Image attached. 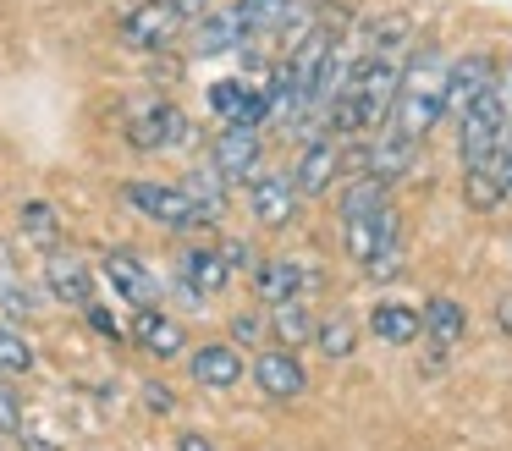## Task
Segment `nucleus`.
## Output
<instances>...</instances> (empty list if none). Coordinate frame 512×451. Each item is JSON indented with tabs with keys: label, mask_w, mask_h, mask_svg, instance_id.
Here are the masks:
<instances>
[{
	"label": "nucleus",
	"mask_w": 512,
	"mask_h": 451,
	"mask_svg": "<svg viewBox=\"0 0 512 451\" xmlns=\"http://www.w3.org/2000/svg\"><path fill=\"white\" fill-rule=\"evenodd\" d=\"M122 198L138 209L144 220H155V226L166 231H193L199 226V209H193V198L182 193V187H166V182H127Z\"/></svg>",
	"instance_id": "obj_4"
},
{
	"label": "nucleus",
	"mask_w": 512,
	"mask_h": 451,
	"mask_svg": "<svg viewBox=\"0 0 512 451\" xmlns=\"http://www.w3.org/2000/svg\"><path fill=\"white\" fill-rule=\"evenodd\" d=\"M166 6H171V11H177V17H188V11H199V6H204V0H166Z\"/></svg>",
	"instance_id": "obj_40"
},
{
	"label": "nucleus",
	"mask_w": 512,
	"mask_h": 451,
	"mask_svg": "<svg viewBox=\"0 0 512 451\" xmlns=\"http://www.w3.org/2000/svg\"><path fill=\"white\" fill-rule=\"evenodd\" d=\"M254 292H259V303H265V308L298 297V292H303L298 259H259V264H254Z\"/></svg>",
	"instance_id": "obj_19"
},
{
	"label": "nucleus",
	"mask_w": 512,
	"mask_h": 451,
	"mask_svg": "<svg viewBox=\"0 0 512 451\" xmlns=\"http://www.w3.org/2000/svg\"><path fill=\"white\" fill-rule=\"evenodd\" d=\"M413 149H419L413 138H402L397 127H386V132H380V143H369V149H364V171L380 176V182H397V176L413 171Z\"/></svg>",
	"instance_id": "obj_14"
},
{
	"label": "nucleus",
	"mask_w": 512,
	"mask_h": 451,
	"mask_svg": "<svg viewBox=\"0 0 512 451\" xmlns=\"http://www.w3.org/2000/svg\"><path fill=\"white\" fill-rule=\"evenodd\" d=\"M259 330H265V319H259V314H237L232 319V336L237 341H259Z\"/></svg>",
	"instance_id": "obj_35"
},
{
	"label": "nucleus",
	"mask_w": 512,
	"mask_h": 451,
	"mask_svg": "<svg viewBox=\"0 0 512 451\" xmlns=\"http://www.w3.org/2000/svg\"><path fill=\"white\" fill-rule=\"evenodd\" d=\"M342 231H347V253L358 264L380 248L386 237H397V215H391V198L380 176H358L342 193Z\"/></svg>",
	"instance_id": "obj_2"
},
{
	"label": "nucleus",
	"mask_w": 512,
	"mask_h": 451,
	"mask_svg": "<svg viewBox=\"0 0 512 451\" xmlns=\"http://www.w3.org/2000/svg\"><path fill=\"white\" fill-rule=\"evenodd\" d=\"M17 440H23V446H28V451H56V446H50V440H45V435H39V429H28V424H23V429H17Z\"/></svg>",
	"instance_id": "obj_37"
},
{
	"label": "nucleus",
	"mask_w": 512,
	"mask_h": 451,
	"mask_svg": "<svg viewBox=\"0 0 512 451\" xmlns=\"http://www.w3.org/2000/svg\"><path fill=\"white\" fill-rule=\"evenodd\" d=\"M446 116V61L435 50H419L397 72V99H391V127L402 138H430V127Z\"/></svg>",
	"instance_id": "obj_1"
},
{
	"label": "nucleus",
	"mask_w": 512,
	"mask_h": 451,
	"mask_svg": "<svg viewBox=\"0 0 512 451\" xmlns=\"http://www.w3.org/2000/svg\"><path fill=\"white\" fill-rule=\"evenodd\" d=\"M490 176H496V187H501V198H512V110H507V127H501V138H496V149H490Z\"/></svg>",
	"instance_id": "obj_32"
},
{
	"label": "nucleus",
	"mask_w": 512,
	"mask_h": 451,
	"mask_svg": "<svg viewBox=\"0 0 512 451\" xmlns=\"http://www.w3.org/2000/svg\"><path fill=\"white\" fill-rule=\"evenodd\" d=\"M23 429V396H17V385L0 374V435H17Z\"/></svg>",
	"instance_id": "obj_33"
},
{
	"label": "nucleus",
	"mask_w": 512,
	"mask_h": 451,
	"mask_svg": "<svg viewBox=\"0 0 512 451\" xmlns=\"http://www.w3.org/2000/svg\"><path fill=\"white\" fill-rule=\"evenodd\" d=\"M408 39H413V17H408V11H386V17L369 28V44H375L369 55H391V61H402Z\"/></svg>",
	"instance_id": "obj_24"
},
{
	"label": "nucleus",
	"mask_w": 512,
	"mask_h": 451,
	"mask_svg": "<svg viewBox=\"0 0 512 451\" xmlns=\"http://www.w3.org/2000/svg\"><path fill=\"white\" fill-rule=\"evenodd\" d=\"M243 39H248V28H243V17H237V6L210 11V17L193 28V55H226V50H237Z\"/></svg>",
	"instance_id": "obj_15"
},
{
	"label": "nucleus",
	"mask_w": 512,
	"mask_h": 451,
	"mask_svg": "<svg viewBox=\"0 0 512 451\" xmlns=\"http://www.w3.org/2000/svg\"><path fill=\"white\" fill-rule=\"evenodd\" d=\"M369 330H375V341L408 347V341H419V336H424V319L413 314V308H402V303H380L375 314H369Z\"/></svg>",
	"instance_id": "obj_22"
},
{
	"label": "nucleus",
	"mask_w": 512,
	"mask_h": 451,
	"mask_svg": "<svg viewBox=\"0 0 512 451\" xmlns=\"http://www.w3.org/2000/svg\"><path fill=\"white\" fill-rule=\"evenodd\" d=\"M254 385L265 396H276V402H292V396H303L309 374H303V363L292 358V352H265V358L254 363Z\"/></svg>",
	"instance_id": "obj_13"
},
{
	"label": "nucleus",
	"mask_w": 512,
	"mask_h": 451,
	"mask_svg": "<svg viewBox=\"0 0 512 451\" xmlns=\"http://www.w3.org/2000/svg\"><path fill=\"white\" fill-rule=\"evenodd\" d=\"M17 226H23V237H34V242H56L61 237V215L45 204V198H34V204L17 209Z\"/></svg>",
	"instance_id": "obj_28"
},
{
	"label": "nucleus",
	"mask_w": 512,
	"mask_h": 451,
	"mask_svg": "<svg viewBox=\"0 0 512 451\" xmlns=\"http://www.w3.org/2000/svg\"><path fill=\"white\" fill-rule=\"evenodd\" d=\"M105 281H111L116 297H127L133 308H155V303H160V281L133 259V253H122V248L105 253Z\"/></svg>",
	"instance_id": "obj_10"
},
{
	"label": "nucleus",
	"mask_w": 512,
	"mask_h": 451,
	"mask_svg": "<svg viewBox=\"0 0 512 451\" xmlns=\"http://www.w3.org/2000/svg\"><path fill=\"white\" fill-rule=\"evenodd\" d=\"M210 110L221 121H248V127H259V121H265V94H248V83L226 77V83L210 88Z\"/></svg>",
	"instance_id": "obj_18"
},
{
	"label": "nucleus",
	"mask_w": 512,
	"mask_h": 451,
	"mask_svg": "<svg viewBox=\"0 0 512 451\" xmlns=\"http://www.w3.org/2000/svg\"><path fill=\"white\" fill-rule=\"evenodd\" d=\"M237 17L248 33H276L292 22V0H237Z\"/></svg>",
	"instance_id": "obj_25"
},
{
	"label": "nucleus",
	"mask_w": 512,
	"mask_h": 451,
	"mask_svg": "<svg viewBox=\"0 0 512 451\" xmlns=\"http://www.w3.org/2000/svg\"><path fill=\"white\" fill-rule=\"evenodd\" d=\"M336 171H342V143H336V138H314L309 149H303V160L292 165V187H298L303 198H320L325 187L336 182Z\"/></svg>",
	"instance_id": "obj_8"
},
{
	"label": "nucleus",
	"mask_w": 512,
	"mask_h": 451,
	"mask_svg": "<svg viewBox=\"0 0 512 451\" xmlns=\"http://www.w3.org/2000/svg\"><path fill=\"white\" fill-rule=\"evenodd\" d=\"M221 259H226V270H254V248H248V242H226L221 248Z\"/></svg>",
	"instance_id": "obj_34"
},
{
	"label": "nucleus",
	"mask_w": 512,
	"mask_h": 451,
	"mask_svg": "<svg viewBox=\"0 0 512 451\" xmlns=\"http://www.w3.org/2000/svg\"><path fill=\"white\" fill-rule=\"evenodd\" d=\"M133 341H138L144 352H155V358H177L188 336H182V325H177V319H166L160 308H138V319H133Z\"/></svg>",
	"instance_id": "obj_16"
},
{
	"label": "nucleus",
	"mask_w": 512,
	"mask_h": 451,
	"mask_svg": "<svg viewBox=\"0 0 512 451\" xmlns=\"http://www.w3.org/2000/svg\"><path fill=\"white\" fill-rule=\"evenodd\" d=\"M501 127H507V99H501L496 83H490L485 94L463 110V127H457V160H463V171H474V165L490 160Z\"/></svg>",
	"instance_id": "obj_3"
},
{
	"label": "nucleus",
	"mask_w": 512,
	"mask_h": 451,
	"mask_svg": "<svg viewBox=\"0 0 512 451\" xmlns=\"http://www.w3.org/2000/svg\"><path fill=\"white\" fill-rule=\"evenodd\" d=\"M490 83H496V61L485 50H468L457 61H446V116H463Z\"/></svg>",
	"instance_id": "obj_6"
},
{
	"label": "nucleus",
	"mask_w": 512,
	"mask_h": 451,
	"mask_svg": "<svg viewBox=\"0 0 512 451\" xmlns=\"http://www.w3.org/2000/svg\"><path fill=\"white\" fill-rule=\"evenodd\" d=\"M270 330H276V341H309L314 325H309V308H303V297H287V303H270Z\"/></svg>",
	"instance_id": "obj_26"
},
{
	"label": "nucleus",
	"mask_w": 512,
	"mask_h": 451,
	"mask_svg": "<svg viewBox=\"0 0 512 451\" xmlns=\"http://www.w3.org/2000/svg\"><path fill=\"white\" fill-rule=\"evenodd\" d=\"M496 88H501V99H507V110H512V61H507V72L496 77Z\"/></svg>",
	"instance_id": "obj_39"
},
{
	"label": "nucleus",
	"mask_w": 512,
	"mask_h": 451,
	"mask_svg": "<svg viewBox=\"0 0 512 451\" xmlns=\"http://www.w3.org/2000/svg\"><path fill=\"white\" fill-rule=\"evenodd\" d=\"M182 17L166 6V0H144V6H133L122 17V39L133 44V50H166L171 39H177Z\"/></svg>",
	"instance_id": "obj_7"
},
{
	"label": "nucleus",
	"mask_w": 512,
	"mask_h": 451,
	"mask_svg": "<svg viewBox=\"0 0 512 451\" xmlns=\"http://www.w3.org/2000/svg\"><path fill=\"white\" fill-rule=\"evenodd\" d=\"M45 286L61 297V303H72V308H89L94 303V275H89V264L78 259V253H45Z\"/></svg>",
	"instance_id": "obj_9"
},
{
	"label": "nucleus",
	"mask_w": 512,
	"mask_h": 451,
	"mask_svg": "<svg viewBox=\"0 0 512 451\" xmlns=\"http://www.w3.org/2000/svg\"><path fill=\"white\" fill-rule=\"evenodd\" d=\"M28 369H34V347L12 325H0V374H28Z\"/></svg>",
	"instance_id": "obj_29"
},
{
	"label": "nucleus",
	"mask_w": 512,
	"mask_h": 451,
	"mask_svg": "<svg viewBox=\"0 0 512 451\" xmlns=\"http://www.w3.org/2000/svg\"><path fill=\"white\" fill-rule=\"evenodd\" d=\"M0 308H6V314H34V297H28V286L17 281L12 275V264H6V248H0Z\"/></svg>",
	"instance_id": "obj_30"
},
{
	"label": "nucleus",
	"mask_w": 512,
	"mask_h": 451,
	"mask_svg": "<svg viewBox=\"0 0 512 451\" xmlns=\"http://www.w3.org/2000/svg\"><path fill=\"white\" fill-rule=\"evenodd\" d=\"M259 154H265V143H259V127H248V121H226L221 138H215L210 165L226 176V182H248V176L259 171Z\"/></svg>",
	"instance_id": "obj_5"
},
{
	"label": "nucleus",
	"mask_w": 512,
	"mask_h": 451,
	"mask_svg": "<svg viewBox=\"0 0 512 451\" xmlns=\"http://www.w3.org/2000/svg\"><path fill=\"white\" fill-rule=\"evenodd\" d=\"M127 138H133V149L155 154V149H171V143L188 138V121H182L177 105H149V110H138V121L127 127Z\"/></svg>",
	"instance_id": "obj_11"
},
{
	"label": "nucleus",
	"mask_w": 512,
	"mask_h": 451,
	"mask_svg": "<svg viewBox=\"0 0 512 451\" xmlns=\"http://www.w3.org/2000/svg\"><path fill=\"white\" fill-rule=\"evenodd\" d=\"M496 319H501V330H512V297H507V303L496 308Z\"/></svg>",
	"instance_id": "obj_41"
},
{
	"label": "nucleus",
	"mask_w": 512,
	"mask_h": 451,
	"mask_svg": "<svg viewBox=\"0 0 512 451\" xmlns=\"http://www.w3.org/2000/svg\"><path fill=\"white\" fill-rule=\"evenodd\" d=\"M419 319H424V330H430L435 347H457V341H463V330H468V314H463V303H457V297H430Z\"/></svg>",
	"instance_id": "obj_21"
},
{
	"label": "nucleus",
	"mask_w": 512,
	"mask_h": 451,
	"mask_svg": "<svg viewBox=\"0 0 512 451\" xmlns=\"http://www.w3.org/2000/svg\"><path fill=\"white\" fill-rule=\"evenodd\" d=\"M89 325L100 330V336H116V319L105 314V308H94V303H89Z\"/></svg>",
	"instance_id": "obj_36"
},
{
	"label": "nucleus",
	"mask_w": 512,
	"mask_h": 451,
	"mask_svg": "<svg viewBox=\"0 0 512 451\" xmlns=\"http://www.w3.org/2000/svg\"><path fill=\"white\" fill-rule=\"evenodd\" d=\"M314 341H320L325 358H353V347H358L347 319H325V325H314Z\"/></svg>",
	"instance_id": "obj_31"
},
{
	"label": "nucleus",
	"mask_w": 512,
	"mask_h": 451,
	"mask_svg": "<svg viewBox=\"0 0 512 451\" xmlns=\"http://www.w3.org/2000/svg\"><path fill=\"white\" fill-rule=\"evenodd\" d=\"M182 193L193 198V209H199V220H215V215H226V176L215 171V165H199V171H188V182H182Z\"/></svg>",
	"instance_id": "obj_23"
},
{
	"label": "nucleus",
	"mask_w": 512,
	"mask_h": 451,
	"mask_svg": "<svg viewBox=\"0 0 512 451\" xmlns=\"http://www.w3.org/2000/svg\"><path fill=\"white\" fill-rule=\"evenodd\" d=\"M177 451H215L204 435H193V429H182V440H177Z\"/></svg>",
	"instance_id": "obj_38"
},
{
	"label": "nucleus",
	"mask_w": 512,
	"mask_h": 451,
	"mask_svg": "<svg viewBox=\"0 0 512 451\" xmlns=\"http://www.w3.org/2000/svg\"><path fill=\"white\" fill-rule=\"evenodd\" d=\"M463 204L479 209V215H490V209H501L507 198H501L496 176H490V165H474V171H463Z\"/></svg>",
	"instance_id": "obj_27"
},
{
	"label": "nucleus",
	"mask_w": 512,
	"mask_h": 451,
	"mask_svg": "<svg viewBox=\"0 0 512 451\" xmlns=\"http://www.w3.org/2000/svg\"><path fill=\"white\" fill-rule=\"evenodd\" d=\"M193 380L210 385V391H232L237 380H243V358H237V347H199L193 352Z\"/></svg>",
	"instance_id": "obj_20"
},
{
	"label": "nucleus",
	"mask_w": 512,
	"mask_h": 451,
	"mask_svg": "<svg viewBox=\"0 0 512 451\" xmlns=\"http://www.w3.org/2000/svg\"><path fill=\"white\" fill-rule=\"evenodd\" d=\"M177 270H182V281H188L199 297H215L226 281H232V270H226L221 248H188V253L177 259Z\"/></svg>",
	"instance_id": "obj_17"
},
{
	"label": "nucleus",
	"mask_w": 512,
	"mask_h": 451,
	"mask_svg": "<svg viewBox=\"0 0 512 451\" xmlns=\"http://www.w3.org/2000/svg\"><path fill=\"white\" fill-rule=\"evenodd\" d=\"M248 209H254L259 226H287L298 215V187H292V176H254Z\"/></svg>",
	"instance_id": "obj_12"
}]
</instances>
